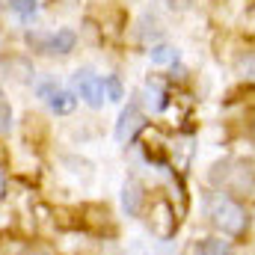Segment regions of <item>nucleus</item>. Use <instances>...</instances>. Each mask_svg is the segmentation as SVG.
Segmentation results:
<instances>
[{
  "instance_id": "11",
  "label": "nucleus",
  "mask_w": 255,
  "mask_h": 255,
  "mask_svg": "<svg viewBox=\"0 0 255 255\" xmlns=\"http://www.w3.org/2000/svg\"><path fill=\"white\" fill-rule=\"evenodd\" d=\"M235 68H238V74H241L244 80H255V51L241 54L238 63H235Z\"/></svg>"
},
{
  "instance_id": "7",
  "label": "nucleus",
  "mask_w": 255,
  "mask_h": 255,
  "mask_svg": "<svg viewBox=\"0 0 255 255\" xmlns=\"http://www.w3.org/2000/svg\"><path fill=\"white\" fill-rule=\"evenodd\" d=\"M196 255H235V250H232V244L223 241V238H208V241H202V244L196 247Z\"/></svg>"
},
{
  "instance_id": "6",
  "label": "nucleus",
  "mask_w": 255,
  "mask_h": 255,
  "mask_svg": "<svg viewBox=\"0 0 255 255\" xmlns=\"http://www.w3.org/2000/svg\"><path fill=\"white\" fill-rule=\"evenodd\" d=\"M122 211L128 217H139V211H142V190L136 181H128L122 190Z\"/></svg>"
},
{
  "instance_id": "10",
  "label": "nucleus",
  "mask_w": 255,
  "mask_h": 255,
  "mask_svg": "<svg viewBox=\"0 0 255 255\" xmlns=\"http://www.w3.org/2000/svg\"><path fill=\"white\" fill-rule=\"evenodd\" d=\"M101 83H104V98L107 101H122L125 98V86H122V80L116 74H104Z\"/></svg>"
},
{
  "instance_id": "5",
  "label": "nucleus",
  "mask_w": 255,
  "mask_h": 255,
  "mask_svg": "<svg viewBox=\"0 0 255 255\" xmlns=\"http://www.w3.org/2000/svg\"><path fill=\"white\" fill-rule=\"evenodd\" d=\"M74 45H77V33L68 30V27H63V30H57V33H48L45 54H60V57H65V54L74 51Z\"/></svg>"
},
{
  "instance_id": "4",
  "label": "nucleus",
  "mask_w": 255,
  "mask_h": 255,
  "mask_svg": "<svg viewBox=\"0 0 255 255\" xmlns=\"http://www.w3.org/2000/svg\"><path fill=\"white\" fill-rule=\"evenodd\" d=\"M142 125H145V119H142V113H139V104L130 101L125 110L119 113V122H116V139H119V142H130Z\"/></svg>"
},
{
  "instance_id": "9",
  "label": "nucleus",
  "mask_w": 255,
  "mask_h": 255,
  "mask_svg": "<svg viewBox=\"0 0 255 255\" xmlns=\"http://www.w3.org/2000/svg\"><path fill=\"white\" fill-rule=\"evenodd\" d=\"M148 60L154 65H166V63H178V51L172 45H154L148 51Z\"/></svg>"
},
{
  "instance_id": "12",
  "label": "nucleus",
  "mask_w": 255,
  "mask_h": 255,
  "mask_svg": "<svg viewBox=\"0 0 255 255\" xmlns=\"http://www.w3.org/2000/svg\"><path fill=\"white\" fill-rule=\"evenodd\" d=\"M145 95H148V101L154 98V104H151L154 110H163V107H166V92H163L157 83H148V86H145Z\"/></svg>"
},
{
  "instance_id": "3",
  "label": "nucleus",
  "mask_w": 255,
  "mask_h": 255,
  "mask_svg": "<svg viewBox=\"0 0 255 255\" xmlns=\"http://www.w3.org/2000/svg\"><path fill=\"white\" fill-rule=\"evenodd\" d=\"M36 95H39L57 116H68V113L77 107V95L68 92V89H63L57 80H42V83L36 86Z\"/></svg>"
},
{
  "instance_id": "2",
  "label": "nucleus",
  "mask_w": 255,
  "mask_h": 255,
  "mask_svg": "<svg viewBox=\"0 0 255 255\" xmlns=\"http://www.w3.org/2000/svg\"><path fill=\"white\" fill-rule=\"evenodd\" d=\"M71 86H74V95H77V98H83L92 110L104 107V101H107V98H104V83H101V77H98L95 71H89V68L74 71Z\"/></svg>"
},
{
  "instance_id": "14",
  "label": "nucleus",
  "mask_w": 255,
  "mask_h": 255,
  "mask_svg": "<svg viewBox=\"0 0 255 255\" xmlns=\"http://www.w3.org/2000/svg\"><path fill=\"white\" fill-rule=\"evenodd\" d=\"M3 196H6V172L0 166V202H3Z\"/></svg>"
},
{
  "instance_id": "1",
  "label": "nucleus",
  "mask_w": 255,
  "mask_h": 255,
  "mask_svg": "<svg viewBox=\"0 0 255 255\" xmlns=\"http://www.w3.org/2000/svg\"><path fill=\"white\" fill-rule=\"evenodd\" d=\"M205 211H208L211 223H214L223 235H229V238H241V235L247 232V226H250V217H247L244 205L235 202V199L226 196V193H211V196L205 199Z\"/></svg>"
},
{
  "instance_id": "8",
  "label": "nucleus",
  "mask_w": 255,
  "mask_h": 255,
  "mask_svg": "<svg viewBox=\"0 0 255 255\" xmlns=\"http://www.w3.org/2000/svg\"><path fill=\"white\" fill-rule=\"evenodd\" d=\"M9 9H12L24 24H30V21L36 18V12H39V0H9Z\"/></svg>"
},
{
  "instance_id": "13",
  "label": "nucleus",
  "mask_w": 255,
  "mask_h": 255,
  "mask_svg": "<svg viewBox=\"0 0 255 255\" xmlns=\"http://www.w3.org/2000/svg\"><path fill=\"white\" fill-rule=\"evenodd\" d=\"M9 128H12V113H9V107L3 101V92H0V130H9Z\"/></svg>"
},
{
  "instance_id": "15",
  "label": "nucleus",
  "mask_w": 255,
  "mask_h": 255,
  "mask_svg": "<svg viewBox=\"0 0 255 255\" xmlns=\"http://www.w3.org/2000/svg\"><path fill=\"white\" fill-rule=\"evenodd\" d=\"M27 255H42V253H27Z\"/></svg>"
}]
</instances>
